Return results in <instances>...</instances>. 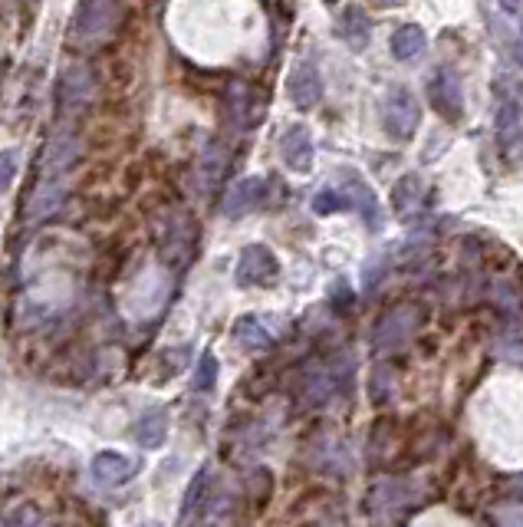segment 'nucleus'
Instances as JSON below:
<instances>
[{"label":"nucleus","instance_id":"nucleus-1","mask_svg":"<svg viewBox=\"0 0 523 527\" xmlns=\"http://www.w3.org/2000/svg\"><path fill=\"white\" fill-rule=\"evenodd\" d=\"M122 24V0H83L73 10L70 20V43H96L109 37L112 30Z\"/></svg>","mask_w":523,"mask_h":527},{"label":"nucleus","instance_id":"nucleus-2","mask_svg":"<svg viewBox=\"0 0 523 527\" xmlns=\"http://www.w3.org/2000/svg\"><path fill=\"white\" fill-rule=\"evenodd\" d=\"M422 126V103L408 86L389 89V96L382 99V129L385 136L395 142H408Z\"/></svg>","mask_w":523,"mask_h":527},{"label":"nucleus","instance_id":"nucleus-3","mask_svg":"<svg viewBox=\"0 0 523 527\" xmlns=\"http://www.w3.org/2000/svg\"><path fill=\"white\" fill-rule=\"evenodd\" d=\"M422 320H425V310L418 307V304H399V307H392L379 323H375L372 343L379 346V350H399V346H405V343L418 333V327H422Z\"/></svg>","mask_w":523,"mask_h":527},{"label":"nucleus","instance_id":"nucleus-4","mask_svg":"<svg viewBox=\"0 0 523 527\" xmlns=\"http://www.w3.org/2000/svg\"><path fill=\"white\" fill-rule=\"evenodd\" d=\"M280 277V257L267 248V244H247L237 254V287H267Z\"/></svg>","mask_w":523,"mask_h":527},{"label":"nucleus","instance_id":"nucleus-5","mask_svg":"<svg viewBox=\"0 0 523 527\" xmlns=\"http://www.w3.org/2000/svg\"><path fill=\"white\" fill-rule=\"evenodd\" d=\"M93 70H89L86 63H73L70 70L60 76V83H56V106H60V116L70 119L76 112H83V106L93 99Z\"/></svg>","mask_w":523,"mask_h":527},{"label":"nucleus","instance_id":"nucleus-6","mask_svg":"<svg viewBox=\"0 0 523 527\" xmlns=\"http://www.w3.org/2000/svg\"><path fill=\"white\" fill-rule=\"evenodd\" d=\"M428 103L441 119L458 122L464 116V89L451 70H435L428 80Z\"/></svg>","mask_w":523,"mask_h":527},{"label":"nucleus","instance_id":"nucleus-7","mask_svg":"<svg viewBox=\"0 0 523 527\" xmlns=\"http://www.w3.org/2000/svg\"><path fill=\"white\" fill-rule=\"evenodd\" d=\"M76 159H79V136L70 126L56 129L47 142V149H43V162H40L43 175H47L50 182H60V178L76 165Z\"/></svg>","mask_w":523,"mask_h":527},{"label":"nucleus","instance_id":"nucleus-8","mask_svg":"<svg viewBox=\"0 0 523 527\" xmlns=\"http://www.w3.org/2000/svg\"><path fill=\"white\" fill-rule=\"evenodd\" d=\"M343 182L346 185H343V192L339 195H343L346 208H356L369 231H382V224H385L382 221V205H379V198H375L372 185L356 172H343Z\"/></svg>","mask_w":523,"mask_h":527},{"label":"nucleus","instance_id":"nucleus-9","mask_svg":"<svg viewBox=\"0 0 523 527\" xmlns=\"http://www.w3.org/2000/svg\"><path fill=\"white\" fill-rule=\"evenodd\" d=\"M287 96L293 99V106L300 109H313L323 99V76L320 66L313 60H300L287 76Z\"/></svg>","mask_w":523,"mask_h":527},{"label":"nucleus","instance_id":"nucleus-10","mask_svg":"<svg viewBox=\"0 0 523 527\" xmlns=\"http://www.w3.org/2000/svg\"><path fill=\"white\" fill-rule=\"evenodd\" d=\"M264 198H267V182L257 175H250V178H241V182L227 192L221 211H224V218H244L254 208L264 205Z\"/></svg>","mask_w":523,"mask_h":527},{"label":"nucleus","instance_id":"nucleus-11","mask_svg":"<svg viewBox=\"0 0 523 527\" xmlns=\"http://www.w3.org/2000/svg\"><path fill=\"white\" fill-rule=\"evenodd\" d=\"M280 159L290 172L306 175L313 168V136L306 126H290L280 139Z\"/></svg>","mask_w":523,"mask_h":527},{"label":"nucleus","instance_id":"nucleus-12","mask_svg":"<svg viewBox=\"0 0 523 527\" xmlns=\"http://www.w3.org/2000/svg\"><path fill=\"white\" fill-rule=\"evenodd\" d=\"M93 478L99 481V485H109V488H119V485H125L135 472H139V465H132L129 458H125L122 452H99V455H93Z\"/></svg>","mask_w":523,"mask_h":527},{"label":"nucleus","instance_id":"nucleus-13","mask_svg":"<svg viewBox=\"0 0 523 527\" xmlns=\"http://www.w3.org/2000/svg\"><path fill=\"white\" fill-rule=\"evenodd\" d=\"M336 33H339V40H343L346 47L366 50V43L372 37V20L366 17V10H362V7L349 4L343 14H339V20H336Z\"/></svg>","mask_w":523,"mask_h":527},{"label":"nucleus","instance_id":"nucleus-14","mask_svg":"<svg viewBox=\"0 0 523 527\" xmlns=\"http://www.w3.org/2000/svg\"><path fill=\"white\" fill-rule=\"evenodd\" d=\"M422 201H425V185L418 175H402L399 182H395L392 188V208L395 215H399L402 221L415 218L418 211H422Z\"/></svg>","mask_w":523,"mask_h":527},{"label":"nucleus","instance_id":"nucleus-15","mask_svg":"<svg viewBox=\"0 0 523 527\" xmlns=\"http://www.w3.org/2000/svg\"><path fill=\"white\" fill-rule=\"evenodd\" d=\"M63 201H66V188H63V182H43L37 192H33V198H30V205H27V218L30 221H47V218H53L56 211L63 208Z\"/></svg>","mask_w":523,"mask_h":527},{"label":"nucleus","instance_id":"nucleus-16","mask_svg":"<svg viewBox=\"0 0 523 527\" xmlns=\"http://www.w3.org/2000/svg\"><path fill=\"white\" fill-rule=\"evenodd\" d=\"M132 439L142 448H162L168 442V412L165 409H152L145 416L135 419Z\"/></svg>","mask_w":523,"mask_h":527},{"label":"nucleus","instance_id":"nucleus-17","mask_svg":"<svg viewBox=\"0 0 523 527\" xmlns=\"http://www.w3.org/2000/svg\"><path fill=\"white\" fill-rule=\"evenodd\" d=\"M425 47H428V37L418 24H402L399 30L392 33V56L395 60H402V63L418 60V56L425 53Z\"/></svg>","mask_w":523,"mask_h":527},{"label":"nucleus","instance_id":"nucleus-18","mask_svg":"<svg viewBox=\"0 0 523 527\" xmlns=\"http://www.w3.org/2000/svg\"><path fill=\"white\" fill-rule=\"evenodd\" d=\"M497 139L504 149H514L520 145V99L517 93L507 96L504 103L497 106Z\"/></svg>","mask_w":523,"mask_h":527},{"label":"nucleus","instance_id":"nucleus-19","mask_svg":"<svg viewBox=\"0 0 523 527\" xmlns=\"http://www.w3.org/2000/svg\"><path fill=\"white\" fill-rule=\"evenodd\" d=\"M234 340L241 343V350L260 353V350H270V346H274V333H270L257 317H241L234 323Z\"/></svg>","mask_w":523,"mask_h":527},{"label":"nucleus","instance_id":"nucleus-20","mask_svg":"<svg viewBox=\"0 0 523 527\" xmlns=\"http://www.w3.org/2000/svg\"><path fill=\"white\" fill-rule=\"evenodd\" d=\"M191 241H195V224H191V218L188 221L181 218L175 228L168 231V238H165V257L172 264L188 261V257H191Z\"/></svg>","mask_w":523,"mask_h":527},{"label":"nucleus","instance_id":"nucleus-21","mask_svg":"<svg viewBox=\"0 0 523 527\" xmlns=\"http://www.w3.org/2000/svg\"><path fill=\"white\" fill-rule=\"evenodd\" d=\"M224 168H227V152H224V145L218 142H211L208 149L201 152V182L204 188H211L218 178L224 175Z\"/></svg>","mask_w":523,"mask_h":527},{"label":"nucleus","instance_id":"nucleus-22","mask_svg":"<svg viewBox=\"0 0 523 527\" xmlns=\"http://www.w3.org/2000/svg\"><path fill=\"white\" fill-rule=\"evenodd\" d=\"M204 491H208V468H198V475L191 478V485H188L185 501H181V521H188L191 514H198L201 501H204Z\"/></svg>","mask_w":523,"mask_h":527},{"label":"nucleus","instance_id":"nucleus-23","mask_svg":"<svg viewBox=\"0 0 523 527\" xmlns=\"http://www.w3.org/2000/svg\"><path fill=\"white\" fill-rule=\"evenodd\" d=\"M214 383H218V356L204 353L198 360L195 376H191V389H195V392H211Z\"/></svg>","mask_w":523,"mask_h":527},{"label":"nucleus","instance_id":"nucleus-24","mask_svg":"<svg viewBox=\"0 0 523 527\" xmlns=\"http://www.w3.org/2000/svg\"><path fill=\"white\" fill-rule=\"evenodd\" d=\"M389 389H392L389 366L379 363V366L372 369V379H369V396H372V402H385V399H389Z\"/></svg>","mask_w":523,"mask_h":527},{"label":"nucleus","instance_id":"nucleus-25","mask_svg":"<svg viewBox=\"0 0 523 527\" xmlns=\"http://www.w3.org/2000/svg\"><path fill=\"white\" fill-rule=\"evenodd\" d=\"M343 208H346V201H343V195L336 192V188H323V192L313 198L316 215H336V211H343Z\"/></svg>","mask_w":523,"mask_h":527},{"label":"nucleus","instance_id":"nucleus-26","mask_svg":"<svg viewBox=\"0 0 523 527\" xmlns=\"http://www.w3.org/2000/svg\"><path fill=\"white\" fill-rule=\"evenodd\" d=\"M14 178H17V152L4 149V152H0V195H4L10 185H14Z\"/></svg>","mask_w":523,"mask_h":527},{"label":"nucleus","instance_id":"nucleus-27","mask_svg":"<svg viewBox=\"0 0 523 527\" xmlns=\"http://www.w3.org/2000/svg\"><path fill=\"white\" fill-rule=\"evenodd\" d=\"M372 7H382V10H389V7H399V4H405V0H369Z\"/></svg>","mask_w":523,"mask_h":527},{"label":"nucleus","instance_id":"nucleus-28","mask_svg":"<svg viewBox=\"0 0 523 527\" xmlns=\"http://www.w3.org/2000/svg\"><path fill=\"white\" fill-rule=\"evenodd\" d=\"M326 4H329V7H336V4H339V0H326Z\"/></svg>","mask_w":523,"mask_h":527}]
</instances>
